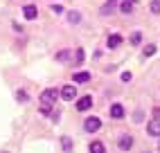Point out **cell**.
<instances>
[{
    "instance_id": "cell-13",
    "label": "cell",
    "mask_w": 160,
    "mask_h": 153,
    "mask_svg": "<svg viewBox=\"0 0 160 153\" xmlns=\"http://www.w3.org/2000/svg\"><path fill=\"white\" fill-rule=\"evenodd\" d=\"M106 149H104V144H102V142H92V144H90V153H104Z\"/></svg>"
},
{
    "instance_id": "cell-7",
    "label": "cell",
    "mask_w": 160,
    "mask_h": 153,
    "mask_svg": "<svg viewBox=\"0 0 160 153\" xmlns=\"http://www.w3.org/2000/svg\"><path fill=\"white\" fill-rule=\"evenodd\" d=\"M115 7H117V0H106V2H104V7L99 9V14H102V16H108Z\"/></svg>"
},
{
    "instance_id": "cell-23",
    "label": "cell",
    "mask_w": 160,
    "mask_h": 153,
    "mask_svg": "<svg viewBox=\"0 0 160 153\" xmlns=\"http://www.w3.org/2000/svg\"><path fill=\"white\" fill-rule=\"evenodd\" d=\"M52 12H54V14H63V7L61 5H52Z\"/></svg>"
},
{
    "instance_id": "cell-21",
    "label": "cell",
    "mask_w": 160,
    "mask_h": 153,
    "mask_svg": "<svg viewBox=\"0 0 160 153\" xmlns=\"http://www.w3.org/2000/svg\"><path fill=\"white\" fill-rule=\"evenodd\" d=\"M151 12H153V14H160V2H158V0H153V2H151Z\"/></svg>"
},
{
    "instance_id": "cell-11",
    "label": "cell",
    "mask_w": 160,
    "mask_h": 153,
    "mask_svg": "<svg viewBox=\"0 0 160 153\" xmlns=\"http://www.w3.org/2000/svg\"><path fill=\"white\" fill-rule=\"evenodd\" d=\"M106 43H108V47H120L122 45V36L120 34H113V36H108Z\"/></svg>"
},
{
    "instance_id": "cell-1",
    "label": "cell",
    "mask_w": 160,
    "mask_h": 153,
    "mask_svg": "<svg viewBox=\"0 0 160 153\" xmlns=\"http://www.w3.org/2000/svg\"><path fill=\"white\" fill-rule=\"evenodd\" d=\"M57 97H59L57 88H48V90H43V95H41V104H43V106H52L57 101Z\"/></svg>"
},
{
    "instance_id": "cell-20",
    "label": "cell",
    "mask_w": 160,
    "mask_h": 153,
    "mask_svg": "<svg viewBox=\"0 0 160 153\" xmlns=\"http://www.w3.org/2000/svg\"><path fill=\"white\" fill-rule=\"evenodd\" d=\"M74 61H77V63L83 61V50H77V52H74Z\"/></svg>"
},
{
    "instance_id": "cell-4",
    "label": "cell",
    "mask_w": 160,
    "mask_h": 153,
    "mask_svg": "<svg viewBox=\"0 0 160 153\" xmlns=\"http://www.w3.org/2000/svg\"><path fill=\"white\" fill-rule=\"evenodd\" d=\"M88 108H92V97L90 95L81 97V99L77 101V111H88Z\"/></svg>"
},
{
    "instance_id": "cell-16",
    "label": "cell",
    "mask_w": 160,
    "mask_h": 153,
    "mask_svg": "<svg viewBox=\"0 0 160 153\" xmlns=\"http://www.w3.org/2000/svg\"><path fill=\"white\" fill-rule=\"evenodd\" d=\"M68 59H70V50H61L57 54V61H68Z\"/></svg>"
},
{
    "instance_id": "cell-10",
    "label": "cell",
    "mask_w": 160,
    "mask_h": 153,
    "mask_svg": "<svg viewBox=\"0 0 160 153\" xmlns=\"http://www.w3.org/2000/svg\"><path fill=\"white\" fill-rule=\"evenodd\" d=\"M74 83H88L90 81V72H74Z\"/></svg>"
},
{
    "instance_id": "cell-5",
    "label": "cell",
    "mask_w": 160,
    "mask_h": 153,
    "mask_svg": "<svg viewBox=\"0 0 160 153\" xmlns=\"http://www.w3.org/2000/svg\"><path fill=\"white\" fill-rule=\"evenodd\" d=\"M117 146H120L122 151H131V146H133V137H131V135H122L120 142H117Z\"/></svg>"
},
{
    "instance_id": "cell-17",
    "label": "cell",
    "mask_w": 160,
    "mask_h": 153,
    "mask_svg": "<svg viewBox=\"0 0 160 153\" xmlns=\"http://www.w3.org/2000/svg\"><path fill=\"white\" fill-rule=\"evenodd\" d=\"M140 41H142V34H140V32H133V34H131V43H133V45H140Z\"/></svg>"
},
{
    "instance_id": "cell-9",
    "label": "cell",
    "mask_w": 160,
    "mask_h": 153,
    "mask_svg": "<svg viewBox=\"0 0 160 153\" xmlns=\"http://www.w3.org/2000/svg\"><path fill=\"white\" fill-rule=\"evenodd\" d=\"M147 133H149V135H160V119H153V122H149Z\"/></svg>"
},
{
    "instance_id": "cell-24",
    "label": "cell",
    "mask_w": 160,
    "mask_h": 153,
    "mask_svg": "<svg viewBox=\"0 0 160 153\" xmlns=\"http://www.w3.org/2000/svg\"><path fill=\"white\" fill-rule=\"evenodd\" d=\"M153 115H156V119H160V108H156V111H153Z\"/></svg>"
},
{
    "instance_id": "cell-6",
    "label": "cell",
    "mask_w": 160,
    "mask_h": 153,
    "mask_svg": "<svg viewBox=\"0 0 160 153\" xmlns=\"http://www.w3.org/2000/svg\"><path fill=\"white\" fill-rule=\"evenodd\" d=\"M23 16H25L27 20H34V18L38 16V9H36L34 5H25V7H23Z\"/></svg>"
},
{
    "instance_id": "cell-3",
    "label": "cell",
    "mask_w": 160,
    "mask_h": 153,
    "mask_svg": "<svg viewBox=\"0 0 160 153\" xmlns=\"http://www.w3.org/2000/svg\"><path fill=\"white\" fill-rule=\"evenodd\" d=\"M74 97H77V86H63V90H61V99L72 101Z\"/></svg>"
},
{
    "instance_id": "cell-2",
    "label": "cell",
    "mask_w": 160,
    "mask_h": 153,
    "mask_svg": "<svg viewBox=\"0 0 160 153\" xmlns=\"http://www.w3.org/2000/svg\"><path fill=\"white\" fill-rule=\"evenodd\" d=\"M99 126H102L99 117H88V119H86V124H83V128H86L88 133H97V131H99Z\"/></svg>"
},
{
    "instance_id": "cell-15",
    "label": "cell",
    "mask_w": 160,
    "mask_h": 153,
    "mask_svg": "<svg viewBox=\"0 0 160 153\" xmlns=\"http://www.w3.org/2000/svg\"><path fill=\"white\" fill-rule=\"evenodd\" d=\"M61 144H63V151H66V153L72 151V140L70 137H61Z\"/></svg>"
},
{
    "instance_id": "cell-8",
    "label": "cell",
    "mask_w": 160,
    "mask_h": 153,
    "mask_svg": "<svg viewBox=\"0 0 160 153\" xmlns=\"http://www.w3.org/2000/svg\"><path fill=\"white\" fill-rule=\"evenodd\" d=\"M111 117L122 119V117H124V106H122V104H113V106H111Z\"/></svg>"
},
{
    "instance_id": "cell-14",
    "label": "cell",
    "mask_w": 160,
    "mask_h": 153,
    "mask_svg": "<svg viewBox=\"0 0 160 153\" xmlns=\"http://www.w3.org/2000/svg\"><path fill=\"white\" fill-rule=\"evenodd\" d=\"M120 9H122V14H133V2H129V0H124Z\"/></svg>"
},
{
    "instance_id": "cell-22",
    "label": "cell",
    "mask_w": 160,
    "mask_h": 153,
    "mask_svg": "<svg viewBox=\"0 0 160 153\" xmlns=\"http://www.w3.org/2000/svg\"><path fill=\"white\" fill-rule=\"evenodd\" d=\"M131 79H133L131 72H122V81H131Z\"/></svg>"
},
{
    "instance_id": "cell-25",
    "label": "cell",
    "mask_w": 160,
    "mask_h": 153,
    "mask_svg": "<svg viewBox=\"0 0 160 153\" xmlns=\"http://www.w3.org/2000/svg\"><path fill=\"white\" fill-rule=\"evenodd\" d=\"M129 2H135V0H129Z\"/></svg>"
},
{
    "instance_id": "cell-12",
    "label": "cell",
    "mask_w": 160,
    "mask_h": 153,
    "mask_svg": "<svg viewBox=\"0 0 160 153\" xmlns=\"http://www.w3.org/2000/svg\"><path fill=\"white\" fill-rule=\"evenodd\" d=\"M68 20H70L72 25H77V23H81V14L79 12H70L68 14Z\"/></svg>"
},
{
    "instance_id": "cell-19",
    "label": "cell",
    "mask_w": 160,
    "mask_h": 153,
    "mask_svg": "<svg viewBox=\"0 0 160 153\" xmlns=\"http://www.w3.org/2000/svg\"><path fill=\"white\" fill-rule=\"evenodd\" d=\"M156 54V45H147L144 47V57H153Z\"/></svg>"
},
{
    "instance_id": "cell-18",
    "label": "cell",
    "mask_w": 160,
    "mask_h": 153,
    "mask_svg": "<svg viewBox=\"0 0 160 153\" xmlns=\"http://www.w3.org/2000/svg\"><path fill=\"white\" fill-rule=\"evenodd\" d=\"M16 99L18 101H27V92L25 90H16Z\"/></svg>"
}]
</instances>
